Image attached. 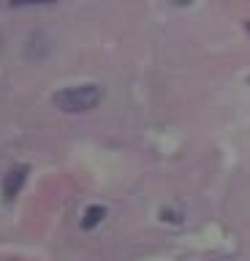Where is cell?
Returning <instances> with one entry per match:
<instances>
[{
    "label": "cell",
    "instance_id": "obj_2",
    "mask_svg": "<svg viewBox=\"0 0 250 261\" xmlns=\"http://www.w3.org/2000/svg\"><path fill=\"white\" fill-rule=\"evenodd\" d=\"M25 179H27V166H17V169H11V171H9V177H6V182H3V199H6V201H11L14 196H17V193L22 191Z\"/></svg>",
    "mask_w": 250,
    "mask_h": 261
},
{
    "label": "cell",
    "instance_id": "obj_4",
    "mask_svg": "<svg viewBox=\"0 0 250 261\" xmlns=\"http://www.w3.org/2000/svg\"><path fill=\"white\" fill-rule=\"evenodd\" d=\"M160 220H163V223H172V226H180L182 223V212H177V210H160Z\"/></svg>",
    "mask_w": 250,
    "mask_h": 261
},
{
    "label": "cell",
    "instance_id": "obj_5",
    "mask_svg": "<svg viewBox=\"0 0 250 261\" xmlns=\"http://www.w3.org/2000/svg\"><path fill=\"white\" fill-rule=\"evenodd\" d=\"M11 6H52L58 0H9Z\"/></svg>",
    "mask_w": 250,
    "mask_h": 261
},
{
    "label": "cell",
    "instance_id": "obj_1",
    "mask_svg": "<svg viewBox=\"0 0 250 261\" xmlns=\"http://www.w3.org/2000/svg\"><path fill=\"white\" fill-rule=\"evenodd\" d=\"M103 101V90L98 85H74L63 87L52 95V103L66 114H79V112H93Z\"/></svg>",
    "mask_w": 250,
    "mask_h": 261
},
{
    "label": "cell",
    "instance_id": "obj_3",
    "mask_svg": "<svg viewBox=\"0 0 250 261\" xmlns=\"http://www.w3.org/2000/svg\"><path fill=\"white\" fill-rule=\"evenodd\" d=\"M103 218H106V207L93 204V207H87L85 215H82V228L85 231H93V228H98L103 223Z\"/></svg>",
    "mask_w": 250,
    "mask_h": 261
},
{
    "label": "cell",
    "instance_id": "obj_6",
    "mask_svg": "<svg viewBox=\"0 0 250 261\" xmlns=\"http://www.w3.org/2000/svg\"><path fill=\"white\" fill-rule=\"evenodd\" d=\"M172 3H174V6H190L193 0H172Z\"/></svg>",
    "mask_w": 250,
    "mask_h": 261
}]
</instances>
